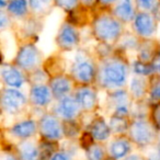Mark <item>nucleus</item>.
<instances>
[{
	"label": "nucleus",
	"mask_w": 160,
	"mask_h": 160,
	"mask_svg": "<svg viewBox=\"0 0 160 160\" xmlns=\"http://www.w3.org/2000/svg\"><path fill=\"white\" fill-rule=\"evenodd\" d=\"M113 16L121 22H129L136 17L132 0H120L113 10Z\"/></svg>",
	"instance_id": "16"
},
{
	"label": "nucleus",
	"mask_w": 160,
	"mask_h": 160,
	"mask_svg": "<svg viewBox=\"0 0 160 160\" xmlns=\"http://www.w3.org/2000/svg\"><path fill=\"white\" fill-rule=\"evenodd\" d=\"M151 14H152L153 18L156 19V21H160V1H158L156 7L153 8V10L151 11Z\"/></svg>",
	"instance_id": "35"
},
{
	"label": "nucleus",
	"mask_w": 160,
	"mask_h": 160,
	"mask_svg": "<svg viewBox=\"0 0 160 160\" xmlns=\"http://www.w3.org/2000/svg\"><path fill=\"white\" fill-rule=\"evenodd\" d=\"M149 98L153 102H160V77H157L156 79L151 80L149 85Z\"/></svg>",
	"instance_id": "28"
},
{
	"label": "nucleus",
	"mask_w": 160,
	"mask_h": 160,
	"mask_svg": "<svg viewBox=\"0 0 160 160\" xmlns=\"http://www.w3.org/2000/svg\"><path fill=\"white\" fill-rule=\"evenodd\" d=\"M1 78L8 87H12L14 89H19L24 83V76L22 75L20 68L12 65H2Z\"/></svg>",
	"instance_id": "12"
},
{
	"label": "nucleus",
	"mask_w": 160,
	"mask_h": 160,
	"mask_svg": "<svg viewBox=\"0 0 160 160\" xmlns=\"http://www.w3.org/2000/svg\"><path fill=\"white\" fill-rule=\"evenodd\" d=\"M53 2L54 0H29V6L34 14L43 16L51 9Z\"/></svg>",
	"instance_id": "23"
},
{
	"label": "nucleus",
	"mask_w": 160,
	"mask_h": 160,
	"mask_svg": "<svg viewBox=\"0 0 160 160\" xmlns=\"http://www.w3.org/2000/svg\"><path fill=\"white\" fill-rule=\"evenodd\" d=\"M38 131L43 138L48 142L58 140L64 134L62 124L54 114H44L38 123Z\"/></svg>",
	"instance_id": "6"
},
{
	"label": "nucleus",
	"mask_w": 160,
	"mask_h": 160,
	"mask_svg": "<svg viewBox=\"0 0 160 160\" xmlns=\"http://www.w3.org/2000/svg\"><path fill=\"white\" fill-rule=\"evenodd\" d=\"M1 160H18V158H17L14 155H12V153L6 152V153H2V156H1Z\"/></svg>",
	"instance_id": "37"
},
{
	"label": "nucleus",
	"mask_w": 160,
	"mask_h": 160,
	"mask_svg": "<svg viewBox=\"0 0 160 160\" xmlns=\"http://www.w3.org/2000/svg\"><path fill=\"white\" fill-rule=\"evenodd\" d=\"M98 76V69H97L94 62L90 58H88L82 53L77 54L71 66V77L78 83L83 86H88L96 80Z\"/></svg>",
	"instance_id": "3"
},
{
	"label": "nucleus",
	"mask_w": 160,
	"mask_h": 160,
	"mask_svg": "<svg viewBox=\"0 0 160 160\" xmlns=\"http://www.w3.org/2000/svg\"><path fill=\"white\" fill-rule=\"evenodd\" d=\"M14 62H16V66L22 70H35L41 64V53L35 45L32 43H28L20 47Z\"/></svg>",
	"instance_id": "5"
},
{
	"label": "nucleus",
	"mask_w": 160,
	"mask_h": 160,
	"mask_svg": "<svg viewBox=\"0 0 160 160\" xmlns=\"http://www.w3.org/2000/svg\"><path fill=\"white\" fill-rule=\"evenodd\" d=\"M57 45L62 51H71L78 46L80 42V36L78 31L70 23H65L59 29L56 38Z\"/></svg>",
	"instance_id": "8"
},
{
	"label": "nucleus",
	"mask_w": 160,
	"mask_h": 160,
	"mask_svg": "<svg viewBox=\"0 0 160 160\" xmlns=\"http://www.w3.org/2000/svg\"><path fill=\"white\" fill-rule=\"evenodd\" d=\"M75 98L77 99L81 109L86 110V111H91L97 107V101H98L97 93L94 92V90H92L87 86L79 88L76 91Z\"/></svg>",
	"instance_id": "14"
},
{
	"label": "nucleus",
	"mask_w": 160,
	"mask_h": 160,
	"mask_svg": "<svg viewBox=\"0 0 160 160\" xmlns=\"http://www.w3.org/2000/svg\"><path fill=\"white\" fill-rule=\"evenodd\" d=\"M112 103L115 104V108L121 107V105H127L128 104V94L124 90H115L113 93L110 96Z\"/></svg>",
	"instance_id": "27"
},
{
	"label": "nucleus",
	"mask_w": 160,
	"mask_h": 160,
	"mask_svg": "<svg viewBox=\"0 0 160 160\" xmlns=\"http://www.w3.org/2000/svg\"><path fill=\"white\" fill-rule=\"evenodd\" d=\"M49 160H71V157L65 151H57L52 156Z\"/></svg>",
	"instance_id": "34"
},
{
	"label": "nucleus",
	"mask_w": 160,
	"mask_h": 160,
	"mask_svg": "<svg viewBox=\"0 0 160 160\" xmlns=\"http://www.w3.org/2000/svg\"><path fill=\"white\" fill-rule=\"evenodd\" d=\"M110 128L112 132L116 134H122L129 129V124L127 122V118L124 116L113 115L110 121Z\"/></svg>",
	"instance_id": "24"
},
{
	"label": "nucleus",
	"mask_w": 160,
	"mask_h": 160,
	"mask_svg": "<svg viewBox=\"0 0 160 160\" xmlns=\"http://www.w3.org/2000/svg\"><path fill=\"white\" fill-rule=\"evenodd\" d=\"M71 87H72L71 79L66 76H54L49 81V88L52 90L53 97L58 100L68 96Z\"/></svg>",
	"instance_id": "13"
},
{
	"label": "nucleus",
	"mask_w": 160,
	"mask_h": 160,
	"mask_svg": "<svg viewBox=\"0 0 160 160\" xmlns=\"http://www.w3.org/2000/svg\"><path fill=\"white\" fill-rule=\"evenodd\" d=\"M81 107L78 103L75 97L67 96L58 100V103L55 108L56 115L62 118L64 121H72L79 115Z\"/></svg>",
	"instance_id": "10"
},
{
	"label": "nucleus",
	"mask_w": 160,
	"mask_h": 160,
	"mask_svg": "<svg viewBox=\"0 0 160 160\" xmlns=\"http://www.w3.org/2000/svg\"><path fill=\"white\" fill-rule=\"evenodd\" d=\"M97 1H98V0H80V2L82 3L85 7H91V6H93Z\"/></svg>",
	"instance_id": "38"
},
{
	"label": "nucleus",
	"mask_w": 160,
	"mask_h": 160,
	"mask_svg": "<svg viewBox=\"0 0 160 160\" xmlns=\"http://www.w3.org/2000/svg\"><path fill=\"white\" fill-rule=\"evenodd\" d=\"M134 30L136 34L142 38H149L156 32V19L149 12L142 11L134 19Z\"/></svg>",
	"instance_id": "9"
},
{
	"label": "nucleus",
	"mask_w": 160,
	"mask_h": 160,
	"mask_svg": "<svg viewBox=\"0 0 160 160\" xmlns=\"http://www.w3.org/2000/svg\"><path fill=\"white\" fill-rule=\"evenodd\" d=\"M18 155L20 160H38L40 149L30 142H23L18 146Z\"/></svg>",
	"instance_id": "20"
},
{
	"label": "nucleus",
	"mask_w": 160,
	"mask_h": 160,
	"mask_svg": "<svg viewBox=\"0 0 160 160\" xmlns=\"http://www.w3.org/2000/svg\"><path fill=\"white\" fill-rule=\"evenodd\" d=\"M157 150L160 152V138L158 139V146H157Z\"/></svg>",
	"instance_id": "42"
},
{
	"label": "nucleus",
	"mask_w": 160,
	"mask_h": 160,
	"mask_svg": "<svg viewBox=\"0 0 160 160\" xmlns=\"http://www.w3.org/2000/svg\"><path fill=\"white\" fill-rule=\"evenodd\" d=\"M104 160H114V159H104Z\"/></svg>",
	"instance_id": "43"
},
{
	"label": "nucleus",
	"mask_w": 160,
	"mask_h": 160,
	"mask_svg": "<svg viewBox=\"0 0 160 160\" xmlns=\"http://www.w3.org/2000/svg\"><path fill=\"white\" fill-rule=\"evenodd\" d=\"M7 25H9V17L3 11H1V29H5Z\"/></svg>",
	"instance_id": "36"
},
{
	"label": "nucleus",
	"mask_w": 160,
	"mask_h": 160,
	"mask_svg": "<svg viewBox=\"0 0 160 160\" xmlns=\"http://www.w3.org/2000/svg\"><path fill=\"white\" fill-rule=\"evenodd\" d=\"M92 32L97 40L104 44H111L122 36L123 25L114 16L102 14L94 19L92 23Z\"/></svg>",
	"instance_id": "1"
},
{
	"label": "nucleus",
	"mask_w": 160,
	"mask_h": 160,
	"mask_svg": "<svg viewBox=\"0 0 160 160\" xmlns=\"http://www.w3.org/2000/svg\"><path fill=\"white\" fill-rule=\"evenodd\" d=\"M27 98L21 91L13 88H6L1 93V105L3 111L9 114H16L24 108Z\"/></svg>",
	"instance_id": "7"
},
{
	"label": "nucleus",
	"mask_w": 160,
	"mask_h": 160,
	"mask_svg": "<svg viewBox=\"0 0 160 160\" xmlns=\"http://www.w3.org/2000/svg\"><path fill=\"white\" fill-rule=\"evenodd\" d=\"M29 0H10L8 1L7 11L17 18H22L29 11Z\"/></svg>",
	"instance_id": "21"
},
{
	"label": "nucleus",
	"mask_w": 160,
	"mask_h": 160,
	"mask_svg": "<svg viewBox=\"0 0 160 160\" xmlns=\"http://www.w3.org/2000/svg\"><path fill=\"white\" fill-rule=\"evenodd\" d=\"M79 1L80 0H54V3L60 9L71 12L79 7Z\"/></svg>",
	"instance_id": "29"
},
{
	"label": "nucleus",
	"mask_w": 160,
	"mask_h": 160,
	"mask_svg": "<svg viewBox=\"0 0 160 160\" xmlns=\"http://www.w3.org/2000/svg\"><path fill=\"white\" fill-rule=\"evenodd\" d=\"M148 160H160V152L157 150L155 152L150 153L148 157Z\"/></svg>",
	"instance_id": "39"
},
{
	"label": "nucleus",
	"mask_w": 160,
	"mask_h": 160,
	"mask_svg": "<svg viewBox=\"0 0 160 160\" xmlns=\"http://www.w3.org/2000/svg\"><path fill=\"white\" fill-rule=\"evenodd\" d=\"M62 129H64V134H66L67 136H75L79 131V127H78L77 123L75 122V120L64 121Z\"/></svg>",
	"instance_id": "30"
},
{
	"label": "nucleus",
	"mask_w": 160,
	"mask_h": 160,
	"mask_svg": "<svg viewBox=\"0 0 160 160\" xmlns=\"http://www.w3.org/2000/svg\"><path fill=\"white\" fill-rule=\"evenodd\" d=\"M99 79L103 87H122L127 79V65L121 59L107 60L100 69Z\"/></svg>",
	"instance_id": "2"
},
{
	"label": "nucleus",
	"mask_w": 160,
	"mask_h": 160,
	"mask_svg": "<svg viewBox=\"0 0 160 160\" xmlns=\"http://www.w3.org/2000/svg\"><path fill=\"white\" fill-rule=\"evenodd\" d=\"M151 121L157 131H160V102H157L151 107Z\"/></svg>",
	"instance_id": "31"
},
{
	"label": "nucleus",
	"mask_w": 160,
	"mask_h": 160,
	"mask_svg": "<svg viewBox=\"0 0 160 160\" xmlns=\"http://www.w3.org/2000/svg\"><path fill=\"white\" fill-rule=\"evenodd\" d=\"M159 51L160 49L157 48V46L153 44V42L146 41V42L139 44V60L151 62Z\"/></svg>",
	"instance_id": "22"
},
{
	"label": "nucleus",
	"mask_w": 160,
	"mask_h": 160,
	"mask_svg": "<svg viewBox=\"0 0 160 160\" xmlns=\"http://www.w3.org/2000/svg\"><path fill=\"white\" fill-rule=\"evenodd\" d=\"M131 151V142L127 138L120 137L111 142L110 145V153L113 159H121L127 156Z\"/></svg>",
	"instance_id": "18"
},
{
	"label": "nucleus",
	"mask_w": 160,
	"mask_h": 160,
	"mask_svg": "<svg viewBox=\"0 0 160 160\" xmlns=\"http://www.w3.org/2000/svg\"><path fill=\"white\" fill-rule=\"evenodd\" d=\"M53 93L48 86L41 83L33 85L30 90V100L35 107L44 108L47 107L53 100Z\"/></svg>",
	"instance_id": "11"
},
{
	"label": "nucleus",
	"mask_w": 160,
	"mask_h": 160,
	"mask_svg": "<svg viewBox=\"0 0 160 160\" xmlns=\"http://www.w3.org/2000/svg\"><path fill=\"white\" fill-rule=\"evenodd\" d=\"M38 124L33 120H24L14 124L11 127V134L21 139L30 138L38 131Z\"/></svg>",
	"instance_id": "15"
},
{
	"label": "nucleus",
	"mask_w": 160,
	"mask_h": 160,
	"mask_svg": "<svg viewBox=\"0 0 160 160\" xmlns=\"http://www.w3.org/2000/svg\"><path fill=\"white\" fill-rule=\"evenodd\" d=\"M128 131L132 142L138 146H147L156 138V127L144 118H138L132 122Z\"/></svg>",
	"instance_id": "4"
},
{
	"label": "nucleus",
	"mask_w": 160,
	"mask_h": 160,
	"mask_svg": "<svg viewBox=\"0 0 160 160\" xmlns=\"http://www.w3.org/2000/svg\"><path fill=\"white\" fill-rule=\"evenodd\" d=\"M98 1H99L100 3H102V5L108 6V5H112V3L116 2L118 0H98Z\"/></svg>",
	"instance_id": "40"
},
{
	"label": "nucleus",
	"mask_w": 160,
	"mask_h": 160,
	"mask_svg": "<svg viewBox=\"0 0 160 160\" xmlns=\"http://www.w3.org/2000/svg\"><path fill=\"white\" fill-rule=\"evenodd\" d=\"M105 151L100 144H92L87 148L88 160H104Z\"/></svg>",
	"instance_id": "26"
},
{
	"label": "nucleus",
	"mask_w": 160,
	"mask_h": 160,
	"mask_svg": "<svg viewBox=\"0 0 160 160\" xmlns=\"http://www.w3.org/2000/svg\"><path fill=\"white\" fill-rule=\"evenodd\" d=\"M125 160H142V158L138 157V156H136V155H133V156H131V157H128L127 159H125Z\"/></svg>",
	"instance_id": "41"
},
{
	"label": "nucleus",
	"mask_w": 160,
	"mask_h": 160,
	"mask_svg": "<svg viewBox=\"0 0 160 160\" xmlns=\"http://www.w3.org/2000/svg\"><path fill=\"white\" fill-rule=\"evenodd\" d=\"M132 69L135 75L139 76V77H146V76H150L153 72V68L151 66L150 62H142V60H135L132 65Z\"/></svg>",
	"instance_id": "25"
},
{
	"label": "nucleus",
	"mask_w": 160,
	"mask_h": 160,
	"mask_svg": "<svg viewBox=\"0 0 160 160\" xmlns=\"http://www.w3.org/2000/svg\"><path fill=\"white\" fill-rule=\"evenodd\" d=\"M150 64L153 68V72L156 75H158V77H160V51L157 53V55L155 56V58H153Z\"/></svg>",
	"instance_id": "33"
},
{
	"label": "nucleus",
	"mask_w": 160,
	"mask_h": 160,
	"mask_svg": "<svg viewBox=\"0 0 160 160\" xmlns=\"http://www.w3.org/2000/svg\"><path fill=\"white\" fill-rule=\"evenodd\" d=\"M129 90L131 94L136 100H142L149 91V86L147 80L144 77H134L129 83Z\"/></svg>",
	"instance_id": "19"
},
{
	"label": "nucleus",
	"mask_w": 160,
	"mask_h": 160,
	"mask_svg": "<svg viewBox=\"0 0 160 160\" xmlns=\"http://www.w3.org/2000/svg\"><path fill=\"white\" fill-rule=\"evenodd\" d=\"M137 6L142 10V11H152L153 8L158 3V0H136Z\"/></svg>",
	"instance_id": "32"
},
{
	"label": "nucleus",
	"mask_w": 160,
	"mask_h": 160,
	"mask_svg": "<svg viewBox=\"0 0 160 160\" xmlns=\"http://www.w3.org/2000/svg\"><path fill=\"white\" fill-rule=\"evenodd\" d=\"M89 133L91 134L94 140L104 142L110 137L111 128H110V126L105 123V121L103 118H98L90 124Z\"/></svg>",
	"instance_id": "17"
}]
</instances>
